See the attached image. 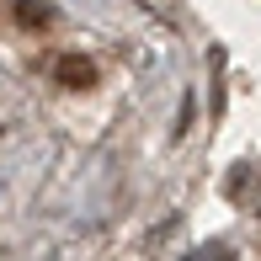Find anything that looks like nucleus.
Instances as JSON below:
<instances>
[{
	"label": "nucleus",
	"mask_w": 261,
	"mask_h": 261,
	"mask_svg": "<svg viewBox=\"0 0 261 261\" xmlns=\"http://www.w3.org/2000/svg\"><path fill=\"white\" fill-rule=\"evenodd\" d=\"M59 80H69V86H86V80H91V64H86V59H59Z\"/></svg>",
	"instance_id": "obj_1"
}]
</instances>
